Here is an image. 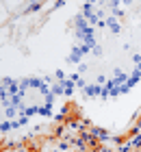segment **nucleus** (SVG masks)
Here are the masks:
<instances>
[{
    "label": "nucleus",
    "mask_w": 141,
    "mask_h": 152,
    "mask_svg": "<svg viewBox=\"0 0 141 152\" xmlns=\"http://www.w3.org/2000/svg\"><path fill=\"white\" fill-rule=\"evenodd\" d=\"M26 124V120L20 111L15 109V102H13L11 89H9V80L2 78L0 80V130H11Z\"/></svg>",
    "instance_id": "nucleus-1"
}]
</instances>
